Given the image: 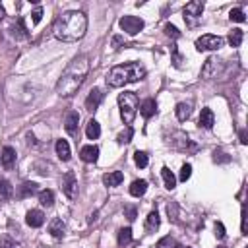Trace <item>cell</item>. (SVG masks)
<instances>
[{
    "label": "cell",
    "instance_id": "cell-2",
    "mask_svg": "<svg viewBox=\"0 0 248 248\" xmlns=\"http://www.w3.org/2000/svg\"><path fill=\"white\" fill-rule=\"evenodd\" d=\"M85 31H87V16L83 12H78V10H70V12L60 14L52 25L54 37L58 41H64V43L79 41L85 35Z\"/></svg>",
    "mask_w": 248,
    "mask_h": 248
},
{
    "label": "cell",
    "instance_id": "cell-9",
    "mask_svg": "<svg viewBox=\"0 0 248 248\" xmlns=\"http://www.w3.org/2000/svg\"><path fill=\"white\" fill-rule=\"evenodd\" d=\"M62 192L68 196V198H76L78 196V178L72 170H68L64 176H62Z\"/></svg>",
    "mask_w": 248,
    "mask_h": 248
},
{
    "label": "cell",
    "instance_id": "cell-28",
    "mask_svg": "<svg viewBox=\"0 0 248 248\" xmlns=\"http://www.w3.org/2000/svg\"><path fill=\"white\" fill-rule=\"evenodd\" d=\"M242 39H244V33H242V29H232V31L229 33V45H231L232 48L240 46Z\"/></svg>",
    "mask_w": 248,
    "mask_h": 248
},
{
    "label": "cell",
    "instance_id": "cell-5",
    "mask_svg": "<svg viewBox=\"0 0 248 248\" xmlns=\"http://www.w3.org/2000/svg\"><path fill=\"white\" fill-rule=\"evenodd\" d=\"M202 14H203V2L202 0H192L184 6V21L190 27H196L202 21Z\"/></svg>",
    "mask_w": 248,
    "mask_h": 248
},
{
    "label": "cell",
    "instance_id": "cell-12",
    "mask_svg": "<svg viewBox=\"0 0 248 248\" xmlns=\"http://www.w3.org/2000/svg\"><path fill=\"white\" fill-rule=\"evenodd\" d=\"M25 223L29 227H33V229H39L45 223V213L41 209H29L27 215H25Z\"/></svg>",
    "mask_w": 248,
    "mask_h": 248
},
{
    "label": "cell",
    "instance_id": "cell-26",
    "mask_svg": "<svg viewBox=\"0 0 248 248\" xmlns=\"http://www.w3.org/2000/svg\"><path fill=\"white\" fill-rule=\"evenodd\" d=\"M12 196H14V186L8 180H0V200L8 202Z\"/></svg>",
    "mask_w": 248,
    "mask_h": 248
},
{
    "label": "cell",
    "instance_id": "cell-8",
    "mask_svg": "<svg viewBox=\"0 0 248 248\" xmlns=\"http://www.w3.org/2000/svg\"><path fill=\"white\" fill-rule=\"evenodd\" d=\"M118 25H120V29L126 35H132L134 37V35H138L143 29V19L138 17V16H122L118 19Z\"/></svg>",
    "mask_w": 248,
    "mask_h": 248
},
{
    "label": "cell",
    "instance_id": "cell-6",
    "mask_svg": "<svg viewBox=\"0 0 248 248\" xmlns=\"http://www.w3.org/2000/svg\"><path fill=\"white\" fill-rule=\"evenodd\" d=\"M169 145L172 149H178V151H196L198 149V145L184 132H180V130L172 132V136L169 138Z\"/></svg>",
    "mask_w": 248,
    "mask_h": 248
},
{
    "label": "cell",
    "instance_id": "cell-44",
    "mask_svg": "<svg viewBox=\"0 0 248 248\" xmlns=\"http://www.w3.org/2000/svg\"><path fill=\"white\" fill-rule=\"evenodd\" d=\"M4 16H6V10H4V6L0 4V19H4Z\"/></svg>",
    "mask_w": 248,
    "mask_h": 248
},
{
    "label": "cell",
    "instance_id": "cell-22",
    "mask_svg": "<svg viewBox=\"0 0 248 248\" xmlns=\"http://www.w3.org/2000/svg\"><path fill=\"white\" fill-rule=\"evenodd\" d=\"M161 176H163L165 188H167V190H174V186H176V176L170 172L169 167H163V169H161Z\"/></svg>",
    "mask_w": 248,
    "mask_h": 248
},
{
    "label": "cell",
    "instance_id": "cell-32",
    "mask_svg": "<svg viewBox=\"0 0 248 248\" xmlns=\"http://www.w3.org/2000/svg\"><path fill=\"white\" fill-rule=\"evenodd\" d=\"M178 246V242L172 238V236H163L157 244H155V248H176Z\"/></svg>",
    "mask_w": 248,
    "mask_h": 248
},
{
    "label": "cell",
    "instance_id": "cell-29",
    "mask_svg": "<svg viewBox=\"0 0 248 248\" xmlns=\"http://www.w3.org/2000/svg\"><path fill=\"white\" fill-rule=\"evenodd\" d=\"M132 138H134V130H132L130 126H126V128L116 136V141H118L120 145H124V143H130V141H132Z\"/></svg>",
    "mask_w": 248,
    "mask_h": 248
},
{
    "label": "cell",
    "instance_id": "cell-1",
    "mask_svg": "<svg viewBox=\"0 0 248 248\" xmlns=\"http://www.w3.org/2000/svg\"><path fill=\"white\" fill-rule=\"evenodd\" d=\"M89 74V56L87 54H78L62 72V76L56 81V93L58 97H72L78 93L81 83L85 81Z\"/></svg>",
    "mask_w": 248,
    "mask_h": 248
},
{
    "label": "cell",
    "instance_id": "cell-36",
    "mask_svg": "<svg viewBox=\"0 0 248 248\" xmlns=\"http://www.w3.org/2000/svg\"><path fill=\"white\" fill-rule=\"evenodd\" d=\"M136 215H138L136 205H124V217H126L128 221H134V219H136Z\"/></svg>",
    "mask_w": 248,
    "mask_h": 248
},
{
    "label": "cell",
    "instance_id": "cell-41",
    "mask_svg": "<svg viewBox=\"0 0 248 248\" xmlns=\"http://www.w3.org/2000/svg\"><path fill=\"white\" fill-rule=\"evenodd\" d=\"M31 16H33V23H39V21H41V17H43V8H41V6H37V8L31 12Z\"/></svg>",
    "mask_w": 248,
    "mask_h": 248
},
{
    "label": "cell",
    "instance_id": "cell-13",
    "mask_svg": "<svg viewBox=\"0 0 248 248\" xmlns=\"http://www.w3.org/2000/svg\"><path fill=\"white\" fill-rule=\"evenodd\" d=\"M78 124H79V114L74 112V110H70V112L66 114V118H64V128H66V132H68L70 136H78Z\"/></svg>",
    "mask_w": 248,
    "mask_h": 248
},
{
    "label": "cell",
    "instance_id": "cell-27",
    "mask_svg": "<svg viewBox=\"0 0 248 248\" xmlns=\"http://www.w3.org/2000/svg\"><path fill=\"white\" fill-rule=\"evenodd\" d=\"M39 202H41V205H45V207H52V205H54V192H52V190H43V192H39Z\"/></svg>",
    "mask_w": 248,
    "mask_h": 248
},
{
    "label": "cell",
    "instance_id": "cell-23",
    "mask_svg": "<svg viewBox=\"0 0 248 248\" xmlns=\"http://www.w3.org/2000/svg\"><path fill=\"white\" fill-rule=\"evenodd\" d=\"M37 192V184L35 182H23L19 188H17V198H29V196H33Z\"/></svg>",
    "mask_w": 248,
    "mask_h": 248
},
{
    "label": "cell",
    "instance_id": "cell-37",
    "mask_svg": "<svg viewBox=\"0 0 248 248\" xmlns=\"http://www.w3.org/2000/svg\"><path fill=\"white\" fill-rule=\"evenodd\" d=\"M165 35H169V37H172V39H178V37H180V31H178L172 23H167V25H165Z\"/></svg>",
    "mask_w": 248,
    "mask_h": 248
},
{
    "label": "cell",
    "instance_id": "cell-15",
    "mask_svg": "<svg viewBox=\"0 0 248 248\" xmlns=\"http://www.w3.org/2000/svg\"><path fill=\"white\" fill-rule=\"evenodd\" d=\"M192 107H194V103H192V101H180V103L176 105V108H174L176 118H178L180 122L188 120V118H190V114H192Z\"/></svg>",
    "mask_w": 248,
    "mask_h": 248
},
{
    "label": "cell",
    "instance_id": "cell-21",
    "mask_svg": "<svg viewBox=\"0 0 248 248\" xmlns=\"http://www.w3.org/2000/svg\"><path fill=\"white\" fill-rule=\"evenodd\" d=\"M145 192H147V180L140 178V180H134V182L130 184V194H132L134 198H141Z\"/></svg>",
    "mask_w": 248,
    "mask_h": 248
},
{
    "label": "cell",
    "instance_id": "cell-34",
    "mask_svg": "<svg viewBox=\"0 0 248 248\" xmlns=\"http://www.w3.org/2000/svg\"><path fill=\"white\" fill-rule=\"evenodd\" d=\"M14 29H17L14 35H19V37H27V29H25V25H23V17H17V19H16V25H14Z\"/></svg>",
    "mask_w": 248,
    "mask_h": 248
},
{
    "label": "cell",
    "instance_id": "cell-35",
    "mask_svg": "<svg viewBox=\"0 0 248 248\" xmlns=\"http://www.w3.org/2000/svg\"><path fill=\"white\" fill-rule=\"evenodd\" d=\"M190 174H192V165H190V163L182 165V169H180V176H178V178H180L182 182H186V180L190 178Z\"/></svg>",
    "mask_w": 248,
    "mask_h": 248
},
{
    "label": "cell",
    "instance_id": "cell-24",
    "mask_svg": "<svg viewBox=\"0 0 248 248\" xmlns=\"http://www.w3.org/2000/svg\"><path fill=\"white\" fill-rule=\"evenodd\" d=\"M85 136H87L89 140H97V138L101 136V126H99V122H97V120H89V122H87Z\"/></svg>",
    "mask_w": 248,
    "mask_h": 248
},
{
    "label": "cell",
    "instance_id": "cell-11",
    "mask_svg": "<svg viewBox=\"0 0 248 248\" xmlns=\"http://www.w3.org/2000/svg\"><path fill=\"white\" fill-rule=\"evenodd\" d=\"M0 163H2V167H4L6 170H10V169L16 165V149H14L12 145H6V147L2 149V153H0Z\"/></svg>",
    "mask_w": 248,
    "mask_h": 248
},
{
    "label": "cell",
    "instance_id": "cell-43",
    "mask_svg": "<svg viewBox=\"0 0 248 248\" xmlns=\"http://www.w3.org/2000/svg\"><path fill=\"white\" fill-rule=\"evenodd\" d=\"M240 143H248V140H246V130H240Z\"/></svg>",
    "mask_w": 248,
    "mask_h": 248
},
{
    "label": "cell",
    "instance_id": "cell-31",
    "mask_svg": "<svg viewBox=\"0 0 248 248\" xmlns=\"http://www.w3.org/2000/svg\"><path fill=\"white\" fill-rule=\"evenodd\" d=\"M134 161H136V165L140 167V169H145L147 167V163H149V157H147V153L145 151H136L134 153Z\"/></svg>",
    "mask_w": 248,
    "mask_h": 248
},
{
    "label": "cell",
    "instance_id": "cell-17",
    "mask_svg": "<svg viewBox=\"0 0 248 248\" xmlns=\"http://www.w3.org/2000/svg\"><path fill=\"white\" fill-rule=\"evenodd\" d=\"M138 110H140V114H141L143 118H151V116L157 112V103H155V99H145V101H141L140 107H138Z\"/></svg>",
    "mask_w": 248,
    "mask_h": 248
},
{
    "label": "cell",
    "instance_id": "cell-40",
    "mask_svg": "<svg viewBox=\"0 0 248 248\" xmlns=\"http://www.w3.org/2000/svg\"><path fill=\"white\" fill-rule=\"evenodd\" d=\"M215 236H217V238H225V225H223L221 221L215 223Z\"/></svg>",
    "mask_w": 248,
    "mask_h": 248
},
{
    "label": "cell",
    "instance_id": "cell-33",
    "mask_svg": "<svg viewBox=\"0 0 248 248\" xmlns=\"http://www.w3.org/2000/svg\"><path fill=\"white\" fill-rule=\"evenodd\" d=\"M229 17H231V21H238V23L246 21V16H244V10L242 8H232L231 14H229Z\"/></svg>",
    "mask_w": 248,
    "mask_h": 248
},
{
    "label": "cell",
    "instance_id": "cell-45",
    "mask_svg": "<svg viewBox=\"0 0 248 248\" xmlns=\"http://www.w3.org/2000/svg\"><path fill=\"white\" fill-rule=\"evenodd\" d=\"M176 248H188V246H176Z\"/></svg>",
    "mask_w": 248,
    "mask_h": 248
},
{
    "label": "cell",
    "instance_id": "cell-25",
    "mask_svg": "<svg viewBox=\"0 0 248 248\" xmlns=\"http://www.w3.org/2000/svg\"><path fill=\"white\" fill-rule=\"evenodd\" d=\"M159 223H161V219H159V213L157 211H151L147 217H145V231H157L159 229Z\"/></svg>",
    "mask_w": 248,
    "mask_h": 248
},
{
    "label": "cell",
    "instance_id": "cell-20",
    "mask_svg": "<svg viewBox=\"0 0 248 248\" xmlns=\"http://www.w3.org/2000/svg\"><path fill=\"white\" fill-rule=\"evenodd\" d=\"M54 149H56V155L60 161H70V145L66 140H56Z\"/></svg>",
    "mask_w": 248,
    "mask_h": 248
},
{
    "label": "cell",
    "instance_id": "cell-14",
    "mask_svg": "<svg viewBox=\"0 0 248 248\" xmlns=\"http://www.w3.org/2000/svg\"><path fill=\"white\" fill-rule=\"evenodd\" d=\"M79 159L85 163H97L99 159V147L97 145H83L79 149Z\"/></svg>",
    "mask_w": 248,
    "mask_h": 248
},
{
    "label": "cell",
    "instance_id": "cell-39",
    "mask_svg": "<svg viewBox=\"0 0 248 248\" xmlns=\"http://www.w3.org/2000/svg\"><path fill=\"white\" fill-rule=\"evenodd\" d=\"M0 248H14V240L8 234L0 236Z\"/></svg>",
    "mask_w": 248,
    "mask_h": 248
},
{
    "label": "cell",
    "instance_id": "cell-30",
    "mask_svg": "<svg viewBox=\"0 0 248 248\" xmlns=\"http://www.w3.org/2000/svg\"><path fill=\"white\" fill-rule=\"evenodd\" d=\"M130 240H132V229L130 227L120 229L118 231V246H126Z\"/></svg>",
    "mask_w": 248,
    "mask_h": 248
},
{
    "label": "cell",
    "instance_id": "cell-10",
    "mask_svg": "<svg viewBox=\"0 0 248 248\" xmlns=\"http://www.w3.org/2000/svg\"><path fill=\"white\" fill-rule=\"evenodd\" d=\"M101 101H103V91L95 87V89H91V91H89V95H87V99H85V108L93 112V110H97V108H99Z\"/></svg>",
    "mask_w": 248,
    "mask_h": 248
},
{
    "label": "cell",
    "instance_id": "cell-4",
    "mask_svg": "<svg viewBox=\"0 0 248 248\" xmlns=\"http://www.w3.org/2000/svg\"><path fill=\"white\" fill-rule=\"evenodd\" d=\"M118 107H120V116L124 120V124H132L136 114H138V107H140V101H138V95L134 91H124L118 95Z\"/></svg>",
    "mask_w": 248,
    "mask_h": 248
},
{
    "label": "cell",
    "instance_id": "cell-38",
    "mask_svg": "<svg viewBox=\"0 0 248 248\" xmlns=\"http://www.w3.org/2000/svg\"><path fill=\"white\" fill-rule=\"evenodd\" d=\"M170 52H172V62H174V66H176V68H180V66H182V56L178 54L176 45H170Z\"/></svg>",
    "mask_w": 248,
    "mask_h": 248
},
{
    "label": "cell",
    "instance_id": "cell-7",
    "mask_svg": "<svg viewBox=\"0 0 248 248\" xmlns=\"http://www.w3.org/2000/svg\"><path fill=\"white\" fill-rule=\"evenodd\" d=\"M223 43H225V39L223 37H219V35H202V37H198L196 39V48L200 50V52H207V50H219L221 46H223Z\"/></svg>",
    "mask_w": 248,
    "mask_h": 248
},
{
    "label": "cell",
    "instance_id": "cell-16",
    "mask_svg": "<svg viewBox=\"0 0 248 248\" xmlns=\"http://www.w3.org/2000/svg\"><path fill=\"white\" fill-rule=\"evenodd\" d=\"M198 124H200V128L211 130V128H213V124H215V114H213V110H211V108H207V107H205V108H202Z\"/></svg>",
    "mask_w": 248,
    "mask_h": 248
},
{
    "label": "cell",
    "instance_id": "cell-42",
    "mask_svg": "<svg viewBox=\"0 0 248 248\" xmlns=\"http://www.w3.org/2000/svg\"><path fill=\"white\" fill-rule=\"evenodd\" d=\"M122 45L126 46V39L120 37V35H114V37H112V46H114V48H120Z\"/></svg>",
    "mask_w": 248,
    "mask_h": 248
},
{
    "label": "cell",
    "instance_id": "cell-19",
    "mask_svg": "<svg viewBox=\"0 0 248 248\" xmlns=\"http://www.w3.org/2000/svg\"><path fill=\"white\" fill-rule=\"evenodd\" d=\"M64 221L60 217H54L50 223H48V232L54 236V238H62L64 236Z\"/></svg>",
    "mask_w": 248,
    "mask_h": 248
},
{
    "label": "cell",
    "instance_id": "cell-18",
    "mask_svg": "<svg viewBox=\"0 0 248 248\" xmlns=\"http://www.w3.org/2000/svg\"><path fill=\"white\" fill-rule=\"evenodd\" d=\"M122 180H124V174H122L120 170H110V172H107V174L103 176V182H105V186H108V188L120 186Z\"/></svg>",
    "mask_w": 248,
    "mask_h": 248
},
{
    "label": "cell",
    "instance_id": "cell-3",
    "mask_svg": "<svg viewBox=\"0 0 248 248\" xmlns=\"http://www.w3.org/2000/svg\"><path fill=\"white\" fill-rule=\"evenodd\" d=\"M145 78V68L140 62H126L110 68L107 74V85L108 87H124L126 83H134Z\"/></svg>",
    "mask_w": 248,
    "mask_h": 248
}]
</instances>
